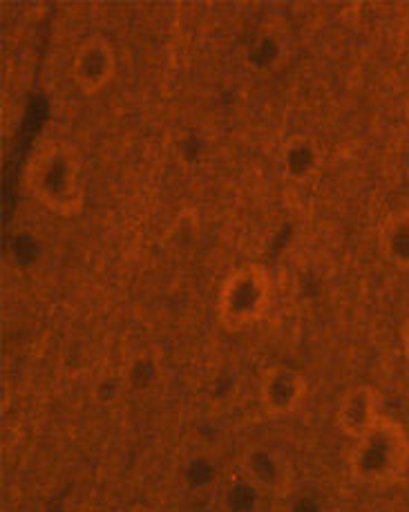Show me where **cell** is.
Masks as SVG:
<instances>
[{
  "mask_svg": "<svg viewBox=\"0 0 409 512\" xmlns=\"http://www.w3.org/2000/svg\"><path fill=\"white\" fill-rule=\"evenodd\" d=\"M25 188L38 206L63 220L81 215L88 202V177L81 150L72 141L41 139L25 161Z\"/></svg>",
  "mask_w": 409,
  "mask_h": 512,
  "instance_id": "1",
  "label": "cell"
},
{
  "mask_svg": "<svg viewBox=\"0 0 409 512\" xmlns=\"http://www.w3.org/2000/svg\"><path fill=\"white\" fill-rule=\"evenodd\" d=\"M351 479L367 488H392L409 472V434L403 423L383 416L374 430L351 443L347 454Z\"/></svg>",
  "mask_w": 409,
  "mask_h": 512,
  "instance_id": "2",
  "label": "cell"
},
{
  "mask_svg": "<svg viewBox=\"0 0 409 512\" xmlns=\"http://www.w3.org/2000/svg\"><path fill=\"white\" fill-rule=\"evenodd\" d=\"M273 276L260 262H242L231 269L215 293V320L228 334H244L269 316Z\"/></svg>",
  "mask_w": 409,
  "mask_h": 512,
  "instance_id": "3",
  "label": "cell"
},
{
  "mask_svg": "<svg viewBox=\"0 0 409 512\" xmlns=\"http://www.w3.org/2000/svg\"><path fill=\"white\" fill-rule=\"evenodd\" d=\"M119 74L117 45L106 34H88L70 59V81L83 97L106 92Z\"/></svg>",
  "mask_w": 409,
  "mask_h": 512,
  "instance_id": "4",
  "label": "cell"
},
{
  "mask_svg": "<svg viewBox=\"0 0 409 512\" xmlns=\"http://www.w3.org/2000/svg\"><path fill=\"white\" fill-rule=\"evenodd\" d=\"M309 394V383L300 369L271 365L260 374L258 403L269 419H287L296 414Z\"/></svg>",
  "mask_w": 409,
  "mask_h": 512,
  "instance_id": "5",
  "label": "cell"
},
{
  "mask_svg": "<svg viewBox=\"0 0 409 512\" xmlns=\"http://www.w3.org/2000/svg\"><path fill=\"white\" fill-rule=\"evenodd\" d=\"M383 396L372 385H356L340 396L336 407V425L342 436L354 443L383 419Z\"/></svg>",
  "mask_w": 409,
  "mask_h": 512,
  "instance_id": "6",
  "label": "cell"
},
{
  "mask_svg": "<svg viewBox=\"0 0 409 512\" xmlns=\"http://www.w3.org/2000/svg\"><path fill=\"white\" fill-rule=\"evenodd\" d=\"M278 166L289 184L309 186L325 168V150L316 137L296 132V135L282 139L278 148Z\"/></svg>",
  "mask_w": 409,
  "mask_h": 512,
  "instance_id": "7",
  "label": "cell"
},
{
  "mask_svg": "<svg viewBox=\"0 0 409 512\" xmlns=\"http://www.w3.org/2000/svg\"><path fill=\"white\" fill-rule=\"evenodd\" d=\"M378 253L392 269L409 273V206L398 208L380 224Z\"/></svg>",
  "mask_w": 409,
  "mask_h": 512,
  "instance_id": "8",
  "label": "cell"
},
{
  "mask_svg": "<svg viewBox=\"0 0 409 512\" xmlns=\"http://www.w3.org/2000/svg\"><path fill=\"white\" fill-rule=\"evenodd\" d=\"M244 472L255 488L264 492H282L289 488L291 472L280 454L266 448H255L244 457Z\"/></svg>",
  "mask_w": 409,
  "mask_h": 512,
  "instance_id": "9",
  "label": "cell"
},
{
  "mask_svg": "<svg viewBox=\"0 0 409 512\" xmlns=\"http://www.w3.org/2000/svg\"><path fill=\"white\" fill-rule=\"evenodd\" d=\"M401 345H403V354H405V360L409 363V314L403 322V329H401Z\"/></svg>",
  "mask_w": 409,
  "mask_h": 512,
  "instance_id": "10",
  "label": "cell"
},
{
  "mask_svg": "<svg viewBox=\"0 0 409 512\" xmlns=\"http://www.w3.org/2000/svg\"><path fill=\"white\" fill-rule=\"evenodd\" d=\"M126 512H155V510H150V508H146V506H132V508L126 510Z\"/></svg>",
  "mask_w": 409,
  "mask_h": 512,
  "instance_id": "11",
  "label": "cell"
},
{
  "mask_svg": "<svg viewBox=\"0 0 409 512\" xmlns=\"http://www.w3.org/2000/svg\"><path fill=\"white\" fill-rule=\"evenodd\" d=\"M271 512H293L291 508H273Z\"/></svg>",
  "mask_w": 409,
  "mask_h": 512,
  "instance_id": "12",
  "label": "cell"
},
{
  "mask_svg": "<svg viewBox=\"0 0 409 512\" xmlns=\"http://www.w3.org/2000/svg\"><path fill=\"white\" fill-rule=\"evenodd\" d=\"M407 179H409V166H407Z\"/></svg>",
  "mask_w": 409,
  "mask_h": 512,
  "instance_id": "13",
  "label": "cell"
}]
</instances>
